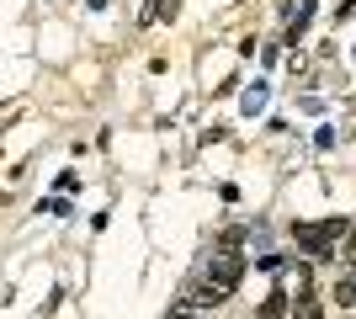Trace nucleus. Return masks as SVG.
I'll use <instances>...</instances> for the list:
<instances>
[{"label": "nucleus", "instance_id": "nucleus-8", "mask_svg": "<svg viewBox=\"0 0 356 319\" xmlns=\"http://www.w3.org/2000/svg\"><path fill=\"white\" fill-rule=\"evenodd\" d=\"M165 319H197V309H192V298H181V304H176V309H170V314H165Z\"/></svg>", "mask_w": 356, "mask_h": 319}, {"label": "nucleus", "instance_id": "nucleus-4", "mask_svg": "<svg viewBox=\"0 0 356 319\" xmlns=\"http://www.w3.org/2000/svg\"><path fill=\"white\" fill-rule=\"evenodd\" d=\"M282 314H287V293H282V288L266 293V304L255 309V319H282Z\"/></svg>", "mask_w": 356, "mask_h": 319}, {"label": "nucleus", "instance_id": "nucleus-6", "mask_svg": "<svg viewBox=\"0 0 356 319\" xmlns=\"http://www.w3.org/2000/svg\"><path fill=\"white\" fill-rule=\"evenodd\" d=\"M335 304H356V277H346V282H335Z\"/></svg>", "mask_w": 356, "mask_h": 319}, {"label": "nucleus", "instance_id": "nucleus-3", "mask_svg": "<svg viewBox=\"0 0 356 319\" xmlns=\"http://www.w3.org/2000/svg\"><path fill=\"white\" fill-rule=\"evenodd\" d=\"M266 101H271V91L255 80L250 91H245V101H239V112H245V117H261V112H266Z\"/></svg>", "mask_w": 356, "mask_h": 319}, {"label": "nucleus", "instance_id": "nucleus-2", "mask_svg": "<svg viewBox=\"0 0 356 319\" xmlns=\"http://www.w3.org/2000/svg\"><path fill=\"white\" fill-rule=\"evenodd\" d=\"M351 218H319V224H293V245L309 250V256H330L335 240H346Z\"/></svg>", "mask_w": 356, "mask_h": 319}, {"label": "nucleus", "instance_id": "nucleus-7", "mask_svg": "<svg viewBox=\"0 0 356 319\" xmlns=\"http://www.w3.org/2000/svg\"><path fill=\"white\" fill-rule=\"evenodd\" d=\"M165 6H170V0H144V22H160V16H170Z\"/></svg>", "mask_w": 356, "mask_h": 319}, {"label": "nucleus", "instance_id": "nucleus-9", "mask_svg": "<svg viewBox=\"0 0 356 319\" xmlns=\"http://www.w3.org/2000/svg\"><path fill=\"white\" fill-rule=\"evenodd\" d=\"M282 266H287L282 256H261V261H255V272H282Z\"/></svg>", "mask_w": 356, "mask_h": 319}, {"label": "nucleus", "instance_id": "nucleus-10", "mask_svg": "<svg viewBox=\"0 0 356 319\" xmlns=\"http://www.w3.org/2000/svg\"><path fill=\"white\" fill-rule=\"evenodd\" d=\"M346 261H351V272H356V229H346Z\"/></svg>", "mask_w": 356, "mask_h": 319}, {"label": "nucleus", "instance_id": "nucleus-5", "mask_svg": "<svg viewBox=\"0 0 356 319\" xmlns=\"http://www.w3.org/2000/svg\"><path fill=\"white\" fill-rule=\"evenodd\" d=\"M293 319H325V304L303 293V298H298V309H293Z\"/></svg>", "mask_w": 356, "mask_h": 319}, {"label": "nucleus", "instance_id": "nucleus-1", "mask_svg": "<svg viewBox=\"0 0 356 319\" xmlns=\"http://www.w3.org/2000/svg\"><path fill=\"white\" fill-rule=\"evenodd\" d=\"M239 277H245V261H239V250H218V256L208 261V277H202V288L192 293V309H218L223 298L239 288Z\"/></svg>", "mask_w": 356, "mask_h": 319}]
</instances>
